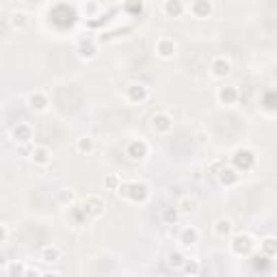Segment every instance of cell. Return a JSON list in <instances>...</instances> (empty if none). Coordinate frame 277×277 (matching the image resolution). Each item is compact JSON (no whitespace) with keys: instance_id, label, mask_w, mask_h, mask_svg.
I'll return each mask as SVG.
<instances>
[{"instance_id":"8","label":"cell","mask_w":277,"mask_h":277,"mask_svg":"<svg viewBox=\"0 0 277 277\" xmlns=\"http://www.w3.org/2000/svg\"><path fill=\"white\" fill-rule=\"evenodd\" d=\"M230 72H232V63L223 59V56H219V59L210 63V74H213V78H225V76H230Z\"/></svg>"},{"instance_id":"36","label":"cell","mask_w":277,"mask_h":277,"mask_svg":"<svg viewBox=\"0 0 277 277\" xmlns=\"http://www.w3.org/2000/svg\"><path fill=\"white\" fill-rule=\"evenodd\" d=\"M95 11V5H85V13H93Z\"/></svg>"},{"instance_id":"29","label":"cell","mask_w":277,"mask_h":277,"mask_svg":"<svg viewBox=\"0 0 277 277\" xmlns=\"http://www.w3.org/2000/svg\"><path fill=\"white\" fill-rule=\"evenodd\" d=\"M117 186H119V178L117 176H107V178H104V189L117 191Z\"/></svg>"},{"instance_id":"2","label":"cell","mask_w":277,"mask_h":277,"mask_svg":"<svg viewBox=\"0 0 277 277\" xmlns=\"http://www.w3.org/2000/svg\"><path fill=\"white\" fill-rule=\"evenodd\" d=\"M254 238L249 234H236L232 238V251L236 256H249L254 251Z\"/></svg>"},{"instance_id":"4","label":"cell","mask_w":277,"mask_h":277,"mask_svg":"<svg viewBox=\"0 0 277 277\" xmlns=\"http://www.w3.org/2000/svg\"><path fill=\"white\" fill-rule=\"evenodd\" d=\"M232 162H234L236 171H249L254 167L256 156H254V152H249V150H236L232 156Z\"/></svg>"},{"instance_id":"23","label":"cell","mask_w":277,"mask_h":277,"mask_svg":"<svg viewBox=\"0 0 277 277\" xmlns=\"http://www.w3.org/2000/svg\"><path fill=\"white\" fill-rule=\"evenodd\" d=\"M262 251H264V256H268V258L277 256V240L273 238V236H266V238L262 240Z\"/></svg>"},{"instance_id":"27","label":"cell","mask_w":277,"mask_h":277,"mask_svg":"<svg viewBox=\"0 0 277 277\" xmlns=\"http://www.w3.org/2000/svg\"><path fill=\"white\" fill-rule=\"evenodd\" d=\"M182 271H184V273H189V275H199V273H201V268H199V264L195 262V260H184Z\"/></svg>"},{"instance_id":"25","label":"cell","mask_w":277,"mask_h":277,"mask_svg":"<svg viewBox=\"0 0 277 277\" xmlns=\"http://www.w3.org/2000/svg\"><path fill=\"white\" fill-rule=\"evenodd\" d=\"M184 260H186V258L180 254V251H171V254L167 256V264H169L171 268H182Z\"/></svg>"},{"instance_id":"16","label":"cell","mask_w":277,"mask_h":277,"mask_svg":"<svg viewBox=\"0 0 277 277\" xmlns=\"http://www.w3.org/2000/svg\"><path fill=\"white\" fill-rule=\"evenodd\" d=\"M219 102L225 104V107H232L238 100V91H236V87H221L219 89Z\"/></svg>"},{"instance_id":"6","label":"cell","mask_w":277,"mask_h":277,"mask_svg":"<svg viewBox=\"0 0 277 277\" xmlns=\"http://www.w3.org/2000/svg\"><path fill=\"white\" fill-rule=\"evenodd\" d=\"M126 100L132 102V104L145 102V100H148V87H145V85H138V83L128 85V87H126Z\"/></svg>"},{"instance_id":"12","label":"cell","mask_w":277,"mask_h":277,"mask_svg":"<svg viewBox=\"0 0 277 277\" xmlns=\"http://www.w3.org/2000/svg\"><path fill=\"white\" fill-rule=\"evenodd\" d=\"M28 109L35 111V113H44L48 109V97L42 93V91H32L28 93Z\"/></svg>"},{"instance_id":"20","label":"cell","mask_w":277,"mask_h":277,"mask_svg":"<svg viewBox=\"0 0 277 277\" xmlns=\"http://www.w3.org/2000/svg\"><path fill=\"white\" fill-rule=\"evenodd\" d=\"M95 54H97L95 44L91 42V39H83L80 46H78V56H80V59H93Z\"/></svg>"},{"instance_id":"33","label":"cell","mask_w":277,"mask_h":277,"mask_svg":"<svg viewBox=\"0 0 277 277\" xmlns=\"http://www.w3.org/2000/svg\"><path fill=\"white\" fill-rule=\"evenodd\" d=\"M9 273H11V275H24V273H26V268L20 266V264H13V266L9 268Z\"/></svg>"},{"instance_id":"11","label":"cell","mask_w":277,"mask_h":277,"mask_svg":"<svg viewBox=\"0 0 277 277\" xmlns=\"http://www.w3.org/2000/svg\"><path fill=\"white\" fill-rule=\"evenodd\" d=\"M30 160L35 162V165L46 167V165H50V160H52V152L44 148V145H37V148L30 150Z\"/></svg>"},{"instance_id":"17","label":"cell","mask_w":277,"mask_h":277,"mask_svg":"<svg viewBox=\"0 0 277 277\" xmlns=\"http://www.w3.org/2000/svg\"><path fill=\"white\" fill-rule=\"evenodd\" d=\"M232 230H234L232 219L221 217V219H217V221H215V234L219 236V238H225V236H230Z\"/></svg>"},{"instance_id":"18","label":"cell","mask_w":277,"mask_h":277,"mask_svg":"<svg viewBox=\"0 0 277 277\" xmlns=\"http://www.w3.org/2000/svg\"><path fill=\"white\" fill-rule=\"evenodd\" d=\"M180 243L186 247H193L199 243V232L195 230V227H184V230L180 232Z\"/></svg>"},{"instance_id":"7","label":"cell","mask_w":277,"mask_h":277,"mask_svg":"<svg viewBox=\"0 0 277 277\" xmlns=\"http://www.w3.org/2000/svg\"><path fill=\"white\" fill-rule=\"evenodd\" d=\"M148 152H150L148 143L141 141V138H136V141L128 143V148H126V154H128L130 160H143L145 156H148Z\"/></svg>"},{"instance_id":"22","label":"cell","mask_w":277,"mask_h":277,"mask_svg":"<svg viewBox=\"0 0 277 277\" xmlns=\"http://www.w3.org/2000/svg\"><path fill=\"white\" fill-rule=\"evenodd\" d=\"M197 206H199L197 199L191 197V195H184V197L178 201V210H180V213H186V215H189V213H195V210H197Z\"/></svg>"},{"instance_id":"30","label":"cell","mask_w":277,"mask_h":277,"mask_svg":"<svg viewBox=\"0 0 277 277\" xmlns=\"http://www.w3.org/2000/svg\"><path fill=\"white\" fill-rule=\"evenodd\" d=\"M254 266L256 268H262V271H264V268L268 266V256H264V254L262 256H256L254 258Z\"/></svg>"},{"instance_id":"10","label":"cell","mask_w":277,"mask_h":277,"mask_svg":"<svg viewBox=\"0 0 277 277\" xmlns=\"http://www.w3.org/2000/svg\"><path fill=\"white\" fill-rule=\"evenodd\" d=\"M191 13H193L197 20H206V18H210V15H213V3H210V0H193Z\"/></svg>"},{"instance_id":"1","label":"cell","mask_w":277,"mask_h":277,"mask_svg":"<svg viewBox=\"0 0 277 277\" xmlns=\"http://www.w3.org/2000/svg\"><path fill=\"white\" fill-rule=\"evenodd\" d=\"M150 197V189L143 182H128L126 184V199L132 203H143Z\"/></svg>"},{"instance_id":"35","label":"cell","mask_w":277,"mask_h":277,"mask_svg":"<svg viewBox=\"0 0 277 277\" xmlns=\"http://www.w3.org/2000/svg\"><path fill=\"white\" fill-rule=\"evenodd\" d=\"M5 240H7V227L0 225V243H5Z\"/></svg>"},{"instance_id":"37","label":"cell","mask_w":277,"mask_h":277,"mask_svg":"<svg viewBox=\"0 0 277 277\" xmlns=\"http://www.w3.org/2000/svg\"><path fill=\"white\" fill-rule=\"evenodd\" d=\"M5 264H7V256L0 251V266H5Z\"/></svg>"},{"instance_id":"15","label":"cell","mask_w":277,"mask_h":277,"mask_svg":"<svg viewBox=\"0 0 277 277\" xmlns=\"http://www.w3.org/2000/svg\"><path fill=\"white\" fill-rule=\"evenodd\" d=\"M217 180H219V184H223V186H234L236 182H238V171H236L234 167H223L217 174Z\"/></svg>"},{"instance_id":"28","label":"cell","mask_w":277,"mask_h":277,"mask_svg":"<svg viewBox=\"0 0 277 277\" xmlns=\"http://www.w3.org/2000/svg\"><path fill=\"white\" fill-rule=\"evenodd\" d=\"M178 217H180V210L178 208H167L165 213H162V219H165V223H169V225H174L178 221Z\"/></svg>"},{"instance_id":"13","label":"cell","mask_w":277,"mask_h":277,"mask_svg":"<svg viewBox=\"0 0 277 277\" xmlns=\"http://www.w3.org/2000/svg\"><path fill=\"white\" fill-rule=\"evenodd\" d=\"M11 136H13V141H15V143H20V145L30 143V138H32V128H30L28 124H18V126L13 128Z\"/></svg>"},{"instance_id":"14","label":"cell","mask_w":277,"mask_h":277,"mask_svg":"<svg viewBox=\"0 0 277 277\" xmlns=\"http://www.w3.org/2000/svg\"><path fill=\"white\" fill-rule=\"evenodd\" d=\"M184 3L182 0H165V5H162V13L167 15V18H180L184 13Z\"/></svg>"},{"instance_id":"24","label":"cell","mask_w":277,"mask_h":277,"mask_svg":"<svg viewBox=\"0 0 277 277\" xmlns=\"http://www.w3.org/2000/svg\"><path fill=\"white\" fill-rule=\"evenodd\" d=\"M76 148L80 154H91L93 148H95V143H93V138L91 136H80L78 138V143H76Z\"/></svg>"},{"instance_id":"9","label":"cell","mask_w":277,"mask_h":277,"mask_svg":"<svg viewBox=\"0 0 277 277\" xmlns=\"http://www.w3.org/2000/svg\"><path fill=\"white\" fill-rule=\"evenodd\" d=\"M156 54L160 59H174L176 54V42L171 37H160L156 42Z\"/></svg>"},{"instance_id":"19","label":"cell","mask_w":277,"mask_h":277,"mask_svg":"<svg viewBox=\"0 0 277 277\" xmlns=\"http://www.w3.org/2000/svg\"><path fill=\"white\" fill-rule=\"evenodd\" d=\"M9 22H11V26H13V28L22 30V28H26L28 24H30V15H28L26 11H13V13H11V18H9Z\"/></svg>"},{"instance_id":"31","label":"cell","mask_w":277,"mask_h":277,"mask_svg":"<svg viewBox=\"0 0 277 277\" xmlns=\"http://www.w3.org/2000/svg\"><path fill=\"white\" fill-rule=\"evenodd\" d=\"M264 109H266V111H275V93H273V91L266 93V97H264Z\"/></svg>"},{"instance_id":"21","label":"cell","mask_w":277,"mask_h":277,"mask_svg":"<svg viewBox=\"0 0 277 277\" xmlns=\"http://www.w3.org/2000/svg\"><path fill=\"white\" fill-rule=\"evenodd\" d=\"M42 260L46 264H54V262H59L61 260V251L59 247H54V245H46L42 249Z\"/></svg>"},{"instance_id":"32","label":"cell","mask_w":277,"mask_h":277,"mask_svg":"<svg viewBox=\"0 0 277 277\" xmlns=\"http://www.w3.org/2000/svg\"><path fill=\"white\" fill-rule=\"evenodd\" d=\"M59 199L65 201V203H72V201H74V193H72V191H63V193L59 195Z\"/></svg>"},{"instance_id":"26","label":"cell","mask_w":277,"mask_h":277,"mask_svg":"<svg viewBox=\"0 0 277 277\" xmlns=\"http://www.w3.org/2000/svg\"><path fill=\"white\" fill-rule=\"evenodd\" d=\"M124 7H126V11H128V13H132V15H141V11H143V0H126Z\"/></svg>"},{"instance_id":"34","label":"cell","mask_w":277,"mask_h":277,"mask_svg":"<svg viewBox=\"0 0 277 277\" xmlns=\"http://www.w3.org/2000/svg\"><path fill=\"white\" fill-rule=\"evenodd\" d=\"M221 169H223V162H215V165L210 167V171H213V176H217V174H219V171H221Z\"/></svg>"},{"instance_id":"3","label":"cell","mask_w":277,"mask_h":277,"mask_svg":"<svg viewBox=\"0 0 277 277\" xmlns=\"http://www.w3.org/2000/svg\"><path fill=\"white\" fill-rule=\"evenodd\" d=\"M104 210H107V203H104L100 195H89L83 201V213L87 217H100V215H104Z\"/></svg>"},{"instance_id":"5","label":"cell","mask_w":277,"mask_h":277,"mask_svg":"<svg viewBox=\"0 0 277 277\" xmlns=\"http://www.w3.org/2000/svg\"><path fill=\"white\" fill-rule=\"evenodd\" d=\"M152 128L156 130L158 134H167L171 128H174V119H171L169 113H154L152 115Z\"/></svg>"}]
</instances>
